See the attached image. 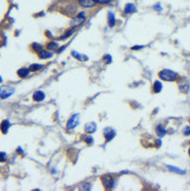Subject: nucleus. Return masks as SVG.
<instances>
[{"label": "nucleus", "instance_id": "f257e3e1", "mask_svg": "<svg viewBox=\"0 0 190 191\" xmlns=\"http://www.w3.org/2000/svg\"><path fill=\"white\" fill-rule=\"evenodd\" d=\"M159 77L164 82H173L178 79V74L171 69H163L159 72Z\"/></svg>", "mask_w": 190, "mask_h": 191}, {"label": "nucleus", "instance_id": "f03ea898", "mask_svg": "<svg viewBox=\"0 0 190 191\" xmlns=\"http://www.w3.org/2000/svg\"><path fill=\"white\" fill-rule=\"evenodd\" d=\"M86 12L81 11L78 14H76L75 17L72 18V20L70 22V25L73 28H77V27H80V25H83V23L86 22Z\"/></svg>", "mask_w": 190, "mask_h": 191}, {"label": "nucleus", "instance_id": "7ed1b4c3", "mask_svg": "<svg viewBox=\"0 0 190 191\" xmlns=\"http://www.w3.org/2000/svg\"><path fill=\"white\" fill-rule=\"evenodd\" d=\"M14 88L11 85H2V87H0V99L5 100V99L9 98L14 95Z\"/></svg>", "mask_w": 190, "mask_h": 191}, {"label": "nucleus", "instance_id": "20e7f679", "mask_svg": "<svg viewBox=\"0 0 190 191\" xmlns=\"http://www.w3.org/2000/svg\"><path fill=\"white\" fill-rule=\"evenodd\" d=\"M101 181L102 184L106 189H112L115 186V180L114 178L110 175H104V176L101 177Z\"/></svg>", "mask_w": 190, "mask_h": 191}, {"label": "nucleus", "instance_id": "39448f33", "mask_svg": "<svg viewBox=\"0 0 190 191\" xmlns=\"http://www.w3.org/2000/svg\"><path fill=\"white\" fill-rule=\"evenodd\" d=\"M78 124H80V114H74L67 121L66 127L67 129H74Z\"/></svg>", "mask_w": 190, "mask_h": 191}, {"label": "nucleus", "instance_id": "423d86ee", "mask_svg": "<svg viewBox=\"0 0 190 191\" xmlns=\"http://www.w3.org/2000/svg\"><path fill=\"white\" fill-rule=\"evenodd\" d=\"M116 135V131L114 129H112L111 127H107L104 129V137L106 139V142H109L115 137Z\"/></svg>", "mask_w": 190, "mask_h": 191}, {"label": "nucleus", "instance_id": "0eeeda50", "mask_svg": "<svg viewBox=\"0 0 190 191\" xmlns=\"http://www.w3.org/2000/svg\"><path fill=\"white\" fill-rule=\"evenodd\" d=\"M80 6L83 7V8H93L97 5L94 0H76Z\"/></svg>", "mask_w": 190, "mask_h": 191}, {"label": "nucleus", "instance_id": "6e6552de", "mask_svg": "<svg viewBox=\"0 0 190 191\" xmlns=\"http://www.w3.org/2000/svg\"><path fill=\"white\" fill-rule=\"evenodd\" d=\"M137 11V7L135 6V4L133 3H126V5L124 6V12L126 14H132L134 12Z\"/></svg>", "mask_w": 190, "mask_h": 191}, {"label": "nucleus", "instance_id": "1a4fd4ad", "mask_svg": "<svg viewBox=\"0 0 190 191\" xmlns=\"http://www.w3.org/2000/svg\"><path fill=\"white\" fill-rule=\"evenodd\" d=\"M45 98H46V95L43 91H37L33 95V100L35 102H42L45 100Z\"/></svg>", "mask_w": 190, "mask_h": 191}, {"label": "nucleus", "instance_id": "9d476101", "mask_svg": "<svg viewBox=\"0 0 190 191\" xmlns=\"http://www.w3.org/2000/svg\"><path fill=\"white\" fill-rule=\"evenodd\" d=\"M84 130H86V133L92 134V133H94L97 130V124L95 122H89V123H88V124H86V126H84Z\"/></svg>", "mask_w": 190, "mask_h": 191}, {"label": "nucleus", "instance_id": "9b49d317", "mask_svg": "<svg viewBox=\"0 0 190 191\" xmlns=\"http://www.w3.org/2000/svg\"><path fill=\"white\" fill-rule=\"evenodd\" d=\"M107 19H108V25H109L110 28H114L116 25L115 14L113 13V12L109 11V12H108V15H107Z\"/></svg>", "mask_w": 190, "mask_h": 191}, {"label": "nucleus", "instance_id": "f8f14e48", "mask_svg": "<svg viewBox=\"0 0 190 191\" xmlns=\"http://www.w3.org/2000/svg\"><path fill=\"white\" fill-rule=\"evenodd\" d=\"M71 55H72L73 57H74L75 59H77V60H80V61L81 62H83V61H88V59H89V57L86 56V55H83V54H80L78 52H76V51H71Z\"/></svg>", "mask_w": 190, "mask_h": 191}, {"label": "nucleus", "instance_id": "ddd939ff", "mask_svg": "<svg viewBox=\"0 0 190 191\" xmlns=\"http://www.w3.org/2000/svg\"><path fill=\"white\" fill-rule=\"evenodd\" d=\"M163 90V83L160 80H155L154 82V85H152V91L155 94H160Z\"/></svg>", "mask_w": 190, "mask_h": 191}, {"label": "nucleus", "instance_id": "4468645a", "mask_svg": "<svg viewBox=\"0 0 190 191\" xmlns=\"http://www.w3.org/2000/svg\"><path fill=\"white\" fill-rule=\"evenodd\" d=\"M10 128V123L8 120H3V121L1 122V125H0V129H1L2 133H4V134H6L7 132H8Z\"/></svg>", "mask_w": 190, "mask_h": 191}, {"label": "nucleus", "instance_id": "2eb2a0df", "mask_svg": "<svg viewBox=\"0 0 190 191\" xmlns=\"http://www.w3.org/2000/svg\"><path fill=\"white\" fill-rule=\"evenodd\" d=\"M38 56H39V58H41V59H49V58H51V57L53 56V53H52V52H50V51L42 50V51L39 52Z\"/></svg>", "mask_w": 190, "mask_h": 191}, {"label": "nucleus", "instance_id": "dca6fc26", "mask_svg": "<svg viewBox=\"0 0 190 191\" xmlns=\"http://www.w3.org/2000/svg\"><path fill=\"white\" fill-rule=\"evenodd\" d=\"M155 133H157L160 137H163V136H165V135H166L167 130H166V128L164 127L162 124H159L157 127H155Z\"/></svg>", "mask_w": 190, "mask_h": 191}, {"label": "nucleus", "instance_id": "f3484780", "mask_svg": "<svg viewBox=\"0 0 190 191\" xmlns=\"http://www.w3.org/2000/svg\"><path fill=\"white\" fill-rule=\"evenodd\" d=\"M30 73V69L27 68V67H23L20 70H17V75L20 77H27Z\"/></svg>", "mask_w": 190, "mask_h": 191}, {"label": "nucleus", "instance_id": "a211bd4d", "mask_svg": "<svg viewBox=\"0 0 190 191\" xmlns=\"http://www.w3.org/2000/svg\"><path fill=\"white\" fill-rule=\"evenodd\" d=\"M168 169L170 170L171 172H174V173H177V174L183 175V174L186 173V172L184 171V170L179 169V168H177V167H175V166H172V165H169V166H168Z\"/></svg>", "mask_w": 190, "mask_h": 191}, {"label": "nucleus", "instance_id": "6ab92c4d", "mask_svg": "<svg viewBox=\"0 0 190 191\" xmlns=\"http://www.w3.org/2000/svg\"><path fill=\"white\" fill-rule=\"evenodd\" d=\"M58 47H59V45H58L57 42H50L48 45H47V49L51 51H55L58 49Z\"/></svg>", "mask_w": 190, "mask_h": 191}, {"label": "nucleus", "instance_id": "aec40b11", "mask_svg": "<svg viewBox=\"0 0 190 191\" xmlns=\"http://www.w3.org/2000/svg\"><path fill=\"white\" fill-rule=\"evenodd\" d=\"M43 65L42 64H32L30 67H29V69H30V71H33V72H35V71H38V70H40L43 68Z\"/></svg>", "mask_w": 190, "mask_h": 191}, {"label": "nucleus", "instance_id": "412c9836", "mask_svg": "<svg viewBox=\"0 0 190 191\" xmlns=\"http://www.w3.org/2000/svg\"><path fill=\"white\" fill-rule=\"evenodd\" d=\"M73 33H74V28H72V30H69L68 32H66L63 35L62 37H60L59 38V40H62V41H64V40H66V39H68L69 37H71L73 35Z\"/></svg>", "mask_w": 190, "mask_h": 191}, {"label": "nucleus", "instance_id": "4be33fe9", "mask_svg": "<svg viewBox=\"0 0 190 191\" xmlns=\"http://www.w3.org/2000/svg\"><path fill=\"white\" fill-rule=\"evenodd\" d=\"M189 90V85H187V83H181V85H179V91H181V93L183 94H186L187 91Z\"/></svg>", "mask_w": 190, "mask_h": 191}, {"label": "nucleus", "instance_id": "5701e85b", "mask_svg": "<svg viewBox=\"0 0 190 191\" xmlns=\"http://www.w3.org/2000/svg\"><path fill=\"white\" fill-rule=\"evenodd\" d=\"M33 49L35 50L36 52H40L43 50V47H42V45H40V44H38V43H34L33 44Z\"/></svg>", "mask_w": 190, "mask_h": 191}, {"label": "nucleus", "instance_id": "b1692460", "mask_svg": "<svg viewBox=\"0 0 190 191\" xmlns=\"http://www.w3.org/2000/svg\"><path fill=\"white\" fill-rule=\"evenodd\" d=\"M95 2H96L97 4H109L112 2V0H94Z\"/></svg>", "mask_w": 190, "mask_h": 191}, {"label": "nucleus", "instance_id": "393cba45", "mask_svg": "<svg viewBox=\"0 0 190 191\" xmlns=\"http://www.w3.org/2000/svg\"><path fill=\"white\" fill-rule=\"evenodd\" d=\"M182 132H183L184 135L189 136V135H190V126H189V125H186V126L183 128V131H182Z\"/></svg>", "mask_w": 190, "mask_h": 191}, {"label": "nucleus", "instance_id": "a878e982", "mask_svg": "<svg viewBox=\"0 0 190 191\" xmlns=\"http://www.w3.org/2000/svg\"><path fill=\"white\" fill-rule=\"evenodd\" d=\"M6 153H4V151H0V163H3V162L6 161Z\"/></svg>", "mask_w": 190, "mask_h": 191}, {"label": "nucleus", "instance_id": "bb28decb", "mask_svg": "<svg viewBox=\"0 0 190 191\" xmlns=\"http://www.w3.org/2000/svg\"><path fill=\"white\" fill-rule=\"evenodd\" d=\"M84 141H86V143H88V145H93V142H94V139H93V137L91 136V135H88V136H86V138H84Z\"/></svg>", "mask_w": 190, "mask_h": 191}, {"label": "nucleus", "instance_id": "cd10ccee", "mask_svg": "<svg viewBox=\"0 0 190 191\" xmlns=\"http://www.w3.org/2000/svg\"><path fill=\"white\" fill-rule=\"evenodd\" d=\"M152 8H154L155 11H163V7H162V5H161L160 3H157V4H155L154 6H152Z\"/></svg>", "mask_w": 190, "mask_h": 191}, {"label": "nucleus", "instance_id": "c85d7f7f", "mask_svg": "<svg viewBox=\"0 0 190 191\" xmlns=\"http://www.w3.org/2000/svg\"><path fill=\"white\" fill-rule=\"evenodd\" d=\"M103 59L105 60V62H106L107 64H110L111 62H112V56H111V55H105Z\"/></svg>", "mask_w": 190, "mask_h": 191}, {"label": "nucleus", "instance_id": "c756f323", "mask_svg": "<svg viewBox=\"0 0 190 191\" xmlns=\"http://www.w3.org/2000/svg\"><path fill=\"white\" fill-rule=\"evenodd\" d=\"M143 47L144 46H133L131 49H132V50H140V49H142Z\"/></svg>", "mask_w": 190, "mask_h": 191}, {"label": "nucleus", "instance_id": "7c9ffc66", "mask_svg": "<svg viewBox=\"0 0 190 191\" xmlns=\"http://www.w3.org/2000/svg\"><path fill=\"white\" fill-rule=\"evenodd\" d=\"M155 142H157V146H161V145H162L161 139H157V140H155Z\"/></svg>", "mask_w": 190, "mask_h": 191}, {"label": "nucleus", "instance_id": "2f4dec72", "mask_svg": "<svg viewBox=\"0 0 190 191\" xmlns=\"http://www.w3.org/2000/svg\"><path fill=\"white\" fill-rule=\"evenodd\" d=\"M188 155H189V157H190V148H189V150H188Z\"/></svg>", "mask_w": 190, "mask_h": 191}, {"label": "nucleus", "instance_id": "473e14b6", "mask_svg": "<svg viewBox=\"0 0 190 191\" xmlns=\"http://www.w3.org/2000/svg\"><path fill=\"white\" fill-rule=\"evenodd\" d=\"M0 82H2V77L0 76Z\"/></svg>", "mask_w": 190, "mask_h": 191}, {"label": "nucleus", "instance_id": "72a5a7b5", "mask_svg": "<svg viewBox=\"0 0 190 191\" xmlns=\"http://www.w3.org/2000/svg\"><path fill=\"white\" fill-rule=\"evenodd\" d=\"M189 145H190V141H189Z\"/></svg>", "mask_w": 190, "mask_h": 191}, {"label": "nucleus", "instance_id": "f704fd0d", "mask_svg": "<svg viewBox=\"0 0 190 191\" xmlns=\"http://www.w3.org/2000/svg\"><path fill=\"white\" fill-rule=\"evenodd\" d=\"M135 1H136V0H135Z\"/></svg>", "mask_w": 190, "mask_h": 191}]
</instances>
